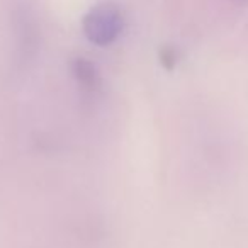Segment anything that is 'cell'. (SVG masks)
Returning a JSON list of instances; mask_svg holds the SVG:
<instances>
[{"label": "cell", "mask_w": 248, "mask_h": 248, "mask_svg": "<svg viewBox=\"0 0 248 248\" xmlns=\"http://www.w3.org/2000/svg\"><path fill=\"white\" fill-rule=\"evenodd\" d=\"M124 28V19L121 11L114 4H99L90 9L83 19L85 36L99 46H107L119 38Z\"/></svg>", "instance_id": "6da1fadb"}]
</instances>
